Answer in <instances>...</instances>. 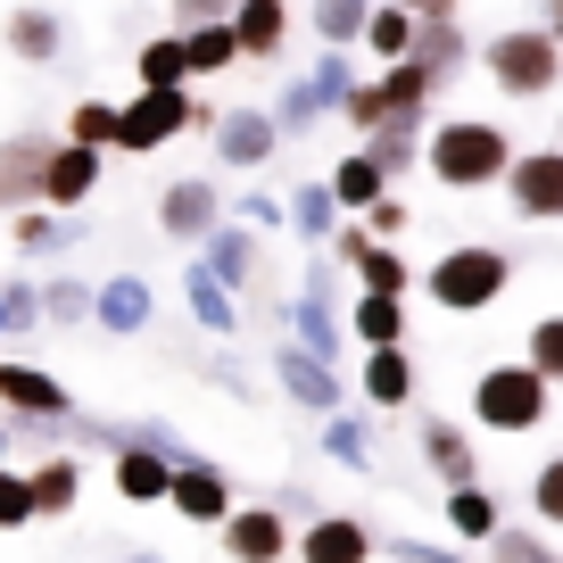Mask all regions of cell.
<instances>
[{"instance_id": "6da1fadb", "label": "cell", "mask_w": 563, "mask_h": 563, "mask_svg": "<svg viewBox=\"0 0 563 563\" xmlns=\"http://www.w3.org/2000/svg\"><path fill=\"white\" fill-rule=\"evenodd\" d=\"M422 166L440 191H489V183L514 175V141L497 117H440L422 133Z\"/></svg>"}, {"instance_id": "7a4b0ae2", "label": "cell", "mask_w": 563, "mask_h": 563, "mask_svg": "<svg viewBox=\"0 0 563 563\" xmlns=\"http://www.w3.org/2000/svg\"><path fill=\"white\" fill-rule=\"evenodd\" d=\"M422 290H431L440 316H489V307L514 290V257L497 241H456L431 274H422Z\"/></svg>"}, {"instance_id": "3957f363", "label": "cell", "mask_w": 563, "mask_h": 563, "mask_svg": "<svg viewBox=\"0 0 563 563\" xmlns=\"http://www.w3.org/2000/svg\"><path fill=\"white\" fill-rule=\"evenodd\" d=\"M208 133L216 108L191 100V84H133V100H117V158H158L175 133Z\"/></svg>"}, {"instance_id": "277c9868", "label": "cell", "mask_w": 563, "mask_h": 563, "mask_svg": "<svg viewBox=\"0 0 563 563\" xmlns=\"http://www.w3.org/2000/svg\"><path fill=\"white\" fill-rule=\"evenodd\" d=\"M481 67L506 100H547V91H563V42L547 25H497L481 42Z\"/></svg>"}, {"instance_id": "5b68a950", "label": "cell", "mask_w": 563, "mask_h": 563, "mask_svg": "<svg viewBox=\"0 0 563 563\" xmlns=\"http://www.w3.org/2000/svg\"><path fill=\"white\" fill-rule=\"evenodd\" d=\"M547 398H555V382H547L530 356H522V365L506 356V365H489L473 382V422L497 431V440H514V431H539V422H547Z\"/></svg>"}, {"instance_id": "8992f818", "label": "cell", "mask_w": 563, "mask_h": 563, "mask_svg": "<svg viewBox=\"0 0 563 563\" xmlns=\"http://www.w3.org/2000/svg\"><path fill=\"white\" fill-rule=\"evenodd\" d=\"M0 415L25 422V431H67L75 422V389L58 373L25 365V356H0Z\"/></svg>"}, {"instance_id": "52a82bcc", "label": "cell", "mask_w": 563, "mask_h": 563, "mask_svg": "<svg viewBox=\"0 0 563 563\" xmlns=\"http://www.w3.org/2000/svg\"><path fill=\"white\" fill-rule=\"evenodd\" d=\"M208 150H216V166H224V175H257V166L282 150V124H274V108H216V124H208Z\"/></svg>"}, {"instance_id": "ba28073f", "label": "cell", "mask_w": 563, "mask_h": 563, "mask_svg": "<svg viewBox=\"0 0 563 563\" xmlns=\"http://www.w3.org/2000/svg\"><path fill=\"white\" fill-rule=\"evenodd\" d=\"M506 199H514L522 224H563V141H547V150H514Z\"/></svg>"}, {"instance_id": "9c48e42d", "label": "cell", "mask_w": 563, "mask_h": 563, "mask_svg": "<svg viewBox=\"0 0 563 563\" xmlns=\"http://www.w3.org/2000/svg\"><path fill=\"white\" fill-rule=\"evenodd\" d=\"M274 382H282V398L307 406V415H340V406H349L340 365H332V356H316V349H299V340H282V349H274Z\"/></svg>"}, {"instance_id": "30bf717a", "label": "cell", "mask_w": 563, "mask_h": 563, "mask_svg": "<svg viewBox=\"0 0 563 563\" xmlns=\"http://www.w3.org/2000/svg\"><path fill=\"white\" fill-rule=\"evenodd\" d=\"M216 224H224V191H216V175H175V183H166V191H158V232H166V241H208V232Z\"/></svg>"}, {"instance_id": "8fae6325", "label": "cell", "mask_w": 563, "mask_h": 563, "mask_svg": "<svg viewBox=\"0 0 563 563\" xmlns=\"http://www.w3.org/2000/svg\"><path fill=\"white\" fill-rule=\"evenodd\" d=\"M0 42H9L18 67H58V58H67V18H58L51 0H18V9L0 18Z\"/></svg>"}, {"instance_id": "7c38bea8", "label": "cell", "mask_w": 563, "mask_h": 563, "mask_svg": "<svg viewBox=\"0 0 563 563\" xmlns=\"http://www.w3.org/2000/svg\"><path fill=\"white\" fill-rule=\"evenodd\" d=\"M415 58H422V67H431V84H456V75L464 67H473V42H464V25H456V0H431V9H422V18H415Z\"/></svg>"}, {"instance_id": "4fadbf2b", "label": "cell", "mask_w": 563, "mask_h": 563, "mask_svg": "<svg viewBox=\"0 0 563 563\" xmlns=\"http://www.w3.org/2000/svg\"><path fill=\"white\" fill-rule=\"evenodd\" d=\"M51 133H9L0 141V216L42 208V175H51Z\"/></svg>"}, {"instance_id": "5bb4252c", "label": "cell", "mask_w": 563, "mask_h": 563, "mask_svg": "<svg viewBox=\"0 0 563 563\" xmlns=\"http://www.w3.org/2000/svg\"><path fill=\"white\" fill-rule=\"evenodd\" d=\"M166 506L183 514V522H199V530H216L241 497H232V481H224V464H208V456H183L175 464V489H166Z\"/></svg>"}, {"instance_id": "9a60e30c", "label": "cell", "mask_w": 563, "mask_h": 563, "mask_svg": "<svg viewBox=\"0 0 563 563\" xmlns=\"http://www.w3.org/2000/svg\"><path fill=\"white\" fill-rule=\"evenodd\" d=\"M216 539H224L232 563H282V555H290V522H282V506H232L224 522H216Z\"/></svg>"}, {"instance_id": "2e32d148", "label": "cell", "mask_w": 563, "mask_h": 563, "mask_svg": "<svg viewBox=\"0 0 563 563\" xmlns=\"http://www.w3.org/2000/svg\"><path fill=\"white\" fill-rule=\"evenodd\" d=\"M150 316H158V290H150L141 274H108L100 290H91V323H100L108 340H141Z\"/></svg>"}, {"instance_id": "e0dca14e", "label": "cell", "mask_w": 563, "mask_h": 563, "mask_svg": "<svg viewBox=\"0 0 563 563\" xmlns=\"http://www.w3.org/2000/svg\"><path fill=\"white\" fill-rule=\"evenodd\" d=\"M100 175H108V150H84V141H67L58 133V150H51V175H42V208H84L91 191H100Z\"/></svg>"}, {"instance_id": "ac0fdd59", "label": "cell", "mask_w": 563, "mask_h": 563, "mask_svg": "<svg viewBox=\"0 0 563 563\" xmlns=\"http://www.w3.org/2000/svg\"><path fill=\"white\" fill-rule=\"evenodd\" d=\"M332 257L349 265L365 290H389V299H406V290H415V265H406L389 241H373V232H332Z\"/></svg>"}, {"instance_id": "d6986e66", "label": "cell", "mask_w": 563, "mask_h": 563, "mask_svg": "<svg viewBox=\"0 0 563 563\" xmlns=\"http://www.w3.org/2000/svg\"><path fill=\"white\" fill-rule=\"evenodd\" d=\"M356 398H365L373 415H406V406H415V356H406V340L365 349V365H356Z\"/></svg>"}, {"instance_id": "ffe728a7", "label": "cell", "mask_w": 563, "mask_h": 563, "mask_svg": "<svg viewBox=\"0 0 563 563\" xmlns=\"http://www.w3.org/2000/svg\"><path fill=\"white\" fill-rule=\"evenodd\" d=\"M415 456L431 464V481H448V489L481 481V456H473V440H464V422H448V415H422V422H415Z\"/></svg>"}, {"instance_id": "44dd1931", "label": "cell", "mask_w": 563, "mask_h": 563, "mask_svg": "<svg viewBox=\"0 0 563 563\" xmlns=\"http://www.w3.org/2000/svg\"><path fill=\"white\" fill-rule=\"evenodd\" d=\"M166 489H175V456L150 440H124L117 448V497L124 506H166Z\"/></svg>"}, {"instance_id": "7402d4cb", "label": "cell", "mask_w": 563, "mask_h": 563, "mask_svg": "<svg viewBox=\"0 0 563 563\" xmlns=\"http://www.w3.org/2000/svg\"><path fill=\"white\" fill-rule=\"evenodd\" d=\"M282 316H290V340H299V349H316V356H332V365H340V349H349V316L323 299V282H307Z\"/></svg>"}, {"instance_id": "603a6c76", "label": "cell", "mask_w": 563, "mask_h": 563, "mask_svg": "<svg viewBox=\"0 0 563 563\" xmlns=\"http://www.w3.org/2000/svg\"><path fill=\"white\" fill-rule=\"evenodd\" d=\"M183 307H191V323H199V332H216V340L241 332V290H232V282H216L199 257L183 265Z\"/></svg>"}, {"instance_id": "cb8c5ba5", "label": "cell", "mask_w": 563, "mask_h": 563, "mask_svg": "<svg viewBox=\"0 0 563 563\" xmlns=\"http://www.w3.org/2000/svg\"><path fill=\"white\" fill-rule=\"evenodd\" d=\"M299 563H373V530L356 514H316L299 530Z\"/></svg>"}, {"instance_id": "d4e9b609", "label": "cell", "mask_w": 563, "mask_h": 563, "mask_svg": "<svg viewBox=\"0 0 563 563\" xmlns=\"http://www.w3.org/2000/svg\"><path fill=\"white\" fill-rule=\"evenodd\" d=\"M25 481H34V506H42V522H58V514H75V506H84V456H75V448L42 456Z\"/></svg>"}, {"instance_id": "484cf974", "label": "cell", "mask_w": 563, "mask_h": 563, "mask_svg": "<svg viewBox=\"0 0 563 563\" xmlns=\"http://www.w3.org/2000/svg\"><path fill=\"white\" fill-rule=\"evenodd\" d=\"M232 34H241V58H282V42H290V0H241V9H232Z\"/></svg>"}, {"instance_id": "4316f807", "label": "cell", "mask_w": 563, "mask_h": 563, "mask_svg": "<svg viewBox=\"0 0 563 563\" xmlns=\"http://www.w3.org/2000/svg\"><path fill=\"white\" fill-rule=\"evenodd\" d=\"M9 241H18V257H58V249H75L84 232L67 224V208H18L9 216Z\"/></svg>"}, {"instance_id": "83f0119b", "label": "cell", "mask_w": 563, "mask_h": 563, "mask_svg": "<svg viewBox=\"0 0 563 563\" xmlns=\"http://www.w3.org/2000/svg\"><path fill=\"white\" fill-rule=\"evenodd\" d=\"M199 265H208L216 282H232V290H249V274H257V241H249V224H216L208 241H199Z\"/></svg>"}, {"instance_id": "f1b7e54d", "label": "cell", "mask_w": 563, "mask_h": 563, "mask_svg": "<svg viewBox=\"0 0 563 563\" xmlns=\"http://www.w3.org/2000/svg\"><path fill=\"white\" fill-rule=\"evenodd\" d=\"M349 340H356V349H389V340H406V299H389V290H356Z\"/></svg>"}, {"instance_id": "f546056e", "label": "cell", "mask_w": 563, "mask_h": 563, "mask_svg": "<svg viewBox=\"0 0 563 563\" xmlns=\"http://www.w3.org/2000/svg\"><path fill=\"white\" fill-rule=\"evenodd\" d=\"M183 58H191V84H199V75H232V67H241V34H232V18L183 25Z\"/></svg>"}, {"instance_id": "4dcf8cb0", "label": "cell", "mask_w": 563, "mask_h": 563, "mask_svg": "<svg viewBox=\"0 0 563 563\" xmlns=\"http://www.w3.org/2000/svg\"><path fill=\"white\" fill-rule=\"evenodd\" d=\"M323 183H332V199H340V216H365V208H373V199H382V191H389V175H382V166H373V158H365V150H349V158H340V166H332V175H323Z\"/></svg>"}, {"instance_id": "1f68e13d", "label": "cell", "mask_w": 563, "mask_h": 563, "mask_svg": "<svg viewBox=\"0 0 563 563\" xmlns=\"http://www.w3.org/2000/svg\"><path fill=\"white\" fill-rule=\"evenodd\" d=\"M356 51H373L389 67V58H415V9H398V0H373V18H365V42Z\"/></svg>"}, {"instance_id": "d6a6232c", "label": "cell", "mask_w": 563, "mask_h": 563, "mask_svg": "<svg viewBox=\"0 0 563 563\" xmlns=\"http://www.w3.org/2000/svg\"><path fill=\"white\" fill-rule=\"evenodd\" d=\"M323 117H332V100L316 91V75H290V84H282V100H274V124H282V141H307Z\"/></svg>"}, {"instance_id": "836d02e7", "label": "cell", "mask_w": 563, "mask_h": 563, "mask_svg": "<svg viewBox=\"0 0 563 563\" xmlns=\"http://www.w3.org/2000/svg\"><path fill=\"white\" fill-rule=\"evenodd\" d=\"M290 232H299V241H332V232H340V199H332V183L307 175L299 191H290Z\"/></svg>"}, {"instance_id": "e575fe53", "label": "cell", "mask_w": 563, "mask_h": 563, "mask_svg": "<svg viewBox=\"0 0 563 563\" xmlns=\"http://www.w3.org/2000/svg\"><path fill=\"white\" fill-rule=\"evenodd\" d=\"M133 84H191V58H183V25L175 34H150L133 51Z\"/></svg>"}, {"instance_id": "d590c367", "label": "cell", "mask_w": 563, "mask_h": 563, "mask_svg": "<svg viewBox=\"0 0 563 563\" xmlns=\"http://www.w3.org/2000/svg\"><path fill=\"white\" fill-rule=\"evenodd\" d=\"M323 456L332 464H349V473H373V431H365V415H323Z\"/></svg>"}, {"instance_id": "8d00e7d4", "label": "cell", "mask_w": 563, "mask_h": 563, "mask_svg": "<svg viewBox=\"0 0 563 563\" xmlns=\"http://www.w3.org/2000/svg\"><path fill=\"white\" fill-rule=\"evenodd\" d=\"M422 133H431V124H373V133H365V158L382 166V175H406V166L422 158Z\"/></svg>"}, {"instance_id": "74e56055", "label": "cell", "mask_w": 563, "mask_h": 563, "mask_svg": "<svg viewBox=\"0 0 563 563\" xmlns=\"http://www.w3.org/2000/svg\"><path fill=\"white\" fill-rule=\"evenodd\" d=\"M91 290H100V282L51 274V282H42V323H58V332H75V323H91Z\"/></svg>"}, {"instance_id": "f35d334b", "label": "cell", "mask_w": 563, "mask_h": 563, "mask_svg": "<svg viewBox=\"0 0 563 563\" xmlns=\"http://www.w3.org/2000/svg\"><path fill=\"white\" fill-rule=\"evenodd\" d=\"M365 18H373V0H316V42L356 51V42H365Z\"/></svg>"}, {"instance_id": "ab89813d", "label": "cell", "mask_w": 563, "mask_h": 563, "mask_svg": "<svg viewBox=\"0 0 563 563\" xmlns=\"http://www.w3.org/2000/svg\"><path fill=\"white\" fill-rule=\"evenodd\" d=\"M448 522H456L464 539H489V530L506 522V514H497V497L481 489V481H464V489H448Z\"/></svg>"}, {"instance_id": "60d3db41", "label": "cell", "mask_w": 563, "mask_h": 563, "mask_svg": "<svg viewBox=\"0 0 563 563\" xmlns=\"http://www.w3.org/2000/svg\"><path fill=\"white\" fill-rule=\"evenodd\" d=\"M67 141H84V150H117V100H75L67 108Z\"/></svg>"}, {"instance_id": "b9f144b4", "label": "cell", "mask_w": 563, "mask_h": 563, "mask_svg": "<svg viewBox=\"0 0 563 563\" xmlns=\"http://www.w3.org/2000/svg\"><path fill=\"white\" fill-rule=\"evenodd\" d=\"M489 563H555V547H547L539 530H522V522H497L489 530Z\"/></svg>"}, {"instance_id": "7bdbcfd3", "label": "cell", "mask_w": 563, "mask_h": 563, "mask_svg": "<svg viewBox=\"0 0 563 563\" xmlns=\"http://www.w3.org/2000/svg\"><path fill=\"white\" fill-rule=\"evenodd\" d=\"M0 299H9V340H25V332H42V282H25V274H9V282H0Z\"/></svg>"}, {"instance_id": "ee69618b", "label": "cell", "mask_w": 563, "mask_h": 563, "mask_svg": "<svg viewBox=\"0 0 563 563\" xmlns=\"http://www.w3.org/2000/svg\"><path fill=\"white\" fill-rule=\"evenodd\" d=\"M530 514H539L547 530H563V456H547L539 473H530Z\"/></svg>"}, {"instance_id": "f6af8a7d", "label": "cell", "mask_w": 563, "mask_h": 563, "mask_svg": "<svg viewBox=\"0 0 563 563\" xmlns=\"http://www.w3.org/2000/svg\"><path fill=\"white\" fill-rule=\"evenodd\" d=\"M25 522H42V506H34V481L0 464V530H25Z\"/></svg>"}, {"instance_id": "bcb514c9", "label": "cell", "mask_w": 563, "mask_h": 563, "mask_svg": "<svg viewBox=\"0 0 563 563\" xmlns=\"http://www.w3.org/2000/svg\"><path fill=\"white\" fill-rule=\"evenodd\" d=\"M522 356L563 389V316H539V323H530V349H522Z\"/></svg>"}, {"instance_id": "7dc6e473", "label": "cell", "mask_w": 563, "mask_h": 563, "mask_svg": "<svg viewBox=\"0 0 563 563\" xmlns=\"http://www.w3.org/2000/svg\"><path fill=\"white\" fill-rule=\"evenodd\" d=\"M365 232H373V241H389V232H406V199H373V208H365Z\"/></svg>"}, {"instance_id": "c3c4849f", "label": "cell", "mask_w": 563, "mask_h": 563, "mask_svg": "<svg viewBox=\"0 0 563 563\" xmlns=\"http://www.w3.org/2000/svg\"><path fill=\"white\" fill-rule=\"evenodd\" d=\"M241 224H290V208L274 191H241Z\"/></svg>"}, {"instance_id": "681fc988", "label": "cell", "mask_w": 563, "mask_h": 563, "mask_svg": "<svg viewBox=\"0 0 563 563\" xmlns=\"http://www.w3.org/2000/svg\"><path fill=\"white\" fill-rule=\"evenodd\" d=\"M241 0H175V25H216V18H232Z\"/></svg>"}, {"instance_id": "f907efd6", "label": "cell", "mask_w": 563, "mask_h": 563, "mask_svg": "<svg viewBox=\"0 0 563 563\" xmlns=\"http://www.w3.org/2000/svg\"><path fill=\"white\" fill-rule=\"evenodd\" d=\"M539 25H547L555 42H563V0H539Z\"/></svg>"}, {"instance_id": "816d5d0a", "label": "cell", "mask_w": 563, "mask_h": 563, "mask_svg": "<svg viewBox=\"0 0 563 563\" xmlns=\"http://www.w3.org/2000/svg\"><path fill=\"white\" fill-rule=\"evenodd\" d=\"M117 563H166V555H158V547H124Z\"/></svg>"}, {"instance_id": "f5cc1de1", "label": "cell", "mask_w": 563, "mask_h": 563, "mask_svg": "<svg viewBox=\"0 0 563 563\" xmlns=\"http://www.w3.org/2000/svg\"><path fill=\"white\" fill-rule=\"evenodd\" d=\"M0 464H9V415H0Z\"/></svg>"}, {"instance_id": "db71d44e", "label": "cell", "mask_w": 563, "mask_h": 563, "mask_svg": "<svg viewBox=\"0 0 563 563\" xmlns=\"http://www.w3.org/2000/svg\"><path fill=\"white\" fill-rule=\"evenodd\" d=\"M398 9H415V18H422V9H431V0H398Z\"/></svg>"}, {"instance_id": "11a10c76", "label": "cell", "mask_w": 563, "mask_h": 563, "mask_svg": "<svg viewBox=\"0 0 563 563\" xmlns=\"http://www.w3.org/2000/svg\"><path fill=\"white\" fill-rule=\"evenodd\" d=\"M0 340H9V299H0Z\"/></svg>"}]
</instances>
